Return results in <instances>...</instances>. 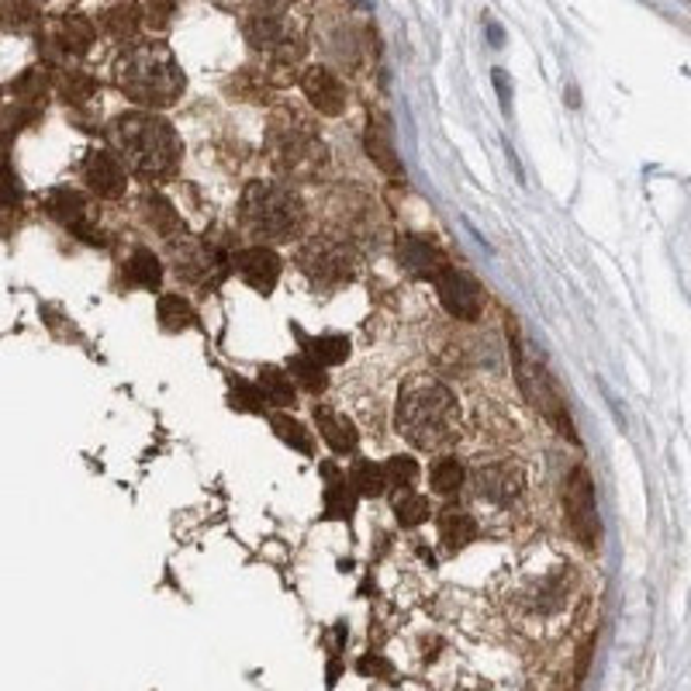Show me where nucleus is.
<instances>
[{
    "mask_svg": "<svg viewBox=\"0 0 691 691\" xmlns=\"http://www.w3.org/2000/svg\"><path fill=\"white\" fill-rule=\"evenodd\" d=\"M108 139L115 145V156L124 159V166L145 180H163L180 166L183 142L174 124L153 111H132L115 118Z\"/></svg>",
    "mask_w": 691,
    "mask_h": 691,
    "instance_id": "nucleus-1",
    "label": "nucleus"
},
{
    "mask_svg": "<svg viewBox=\"0 0 691 691\" xmlns=\"http://www.w3.org/2000/svg\"><path fill=\"white\" fill-rule=\"evenodd\" d=\"M394 426L415 450H439L456 436L460 408L453 391L429 373H418L397 394Z\"/></svg>",
    "mask_w": 691,
    "mask_h": 691,
    "instance_id": "nucleus-2",
    "label": "nucleus"
},
{
    "mask_svg": "<svg viewBox=\"0 0 691 691\" xmlns=\"http://www.w3.org/2000/svg\"><path fill=\"white\" fill-rule=\"evenodd\" d=\"M118 87L142 108H170L180 100L187 76L163 41H142L118 59Z\"/></svg>",
    "mask_w": 691,
    "mask_h": 691,
    "instance_id": "nucleus-3",
    "label": "nucleus"
},
{
    "mask_svg": "<svg viewBox=\"0 0 691 691\" xmlns=\"http://www.w3.org/2000/svg\"><path fill=\"white\" fill-rule=\"evenodd\" d=\"M239 218L263 242H284L298 236L305 222V204L295 187L284 180H249L242 191Z\"/></svg>",
    "mask_w": 691,
    "mask_h": 691,
    "instance_id": "nucleus-4",
    "label": "nucleus"
},
{
    "mask_svg": "<svg viewBox=\"0 0 691 691\" xmlns=\"http://www.w3.org/2000/svg\"><path fill=\"white\" fill-rule=\"evenodd\" d=\"M509 346H512V360H515V381L522 388V394L529 397V405L547 418V422L563 436L571 439V443H577V432H574V422H571V412H568V402H563L560 388L553 384V377L543 370L539 364L526 360V353H522V336H519V325L515 319H509Z\"/></svg>",
    "mask_w": 691,
    "mask_h": 691,
    "instance_id": "nucleus-5",
    "label": "nucleus"
},
{
    "mask_svg": "<svg viewBox=\"0 0 691 691\" xmlns=\"http://www.w3.org/2000/svg\"><path fill=\"white\" fill-rule=\"evenodd\" d=\"M266 142H270V159H274V166L287 177H308L325 163L322 139L295 115L284 118V121L277 118L274 124H270Z\"/></svg>",
    "mask_w": 691,
    "mask_h": 691,
    "instance_id": "nucleus-6",
    "label": "nucleus"
},
{
    "mask_svg": "<svg viewBox=\"0 0 691 691\" xmlns=\"http://www.w3.org/2000/svg\"><path fill=\"white\" fill-rule=\"evenodd\" d=\"M563 509H568V526L577 536L584 550H595L601 539L598 526V505H595V485L588 467H574L568 477V488H563Z\"/></svg>",
    "mask_w": 691,
    "mask_h": 691,
    "instance_id": "nucleus-7",
    "label": "nucleus"
},
{
    "mask_svg": "<svg viewBox=\"0 0 691 691\" xmlns=\"http://www.w3.org/2000/svg\"><path fill=\"white\" fill-rule=\"evenodd\" d=\"M246 41L260 52H270L277 59H298L301 56V46L295 38V25H290L287 11L281 8H257L253 14L246 17Z\"/></svg>",
    "mask_w": 691,
    "mask_h": 691,
    "instance_id": "nucleus-8",
    "label": "nucleus"
},
{
    "mask_svg": "<svg viewBox=\"0 0 691 691\" xmlns=\"http://www.w3.org/2000/svg\"><path fill=\"white\" fill-rule=\"evenodd\" d=\"M301 266H305V274L315 284H322V287L346 284L353 277V270H356L349 249L343 242H329V239L311 242L305 249V257H301Z\"/></svg>",
    "mask_w": 691,
    "mask_h": 691,
    "instance_id": "nucleus-9",
    "label": "nucleus"
},
{
    "mask_svg": "<svg viewBox=\"0 0 691 691\" xmlns=\"http://www.w3.org/2000/svg\"><path fill=\"white\" fill-rule=\"evenodd\" d=\"M41 207H46L49 218H56L62 228H70V233L80 236L83 242H100V233H94V225H91L87 198L73 191V187H52V191L41 198Z\"/></svg>",
    "mask_w": 691,
    "mask_h": 691,
    "instance_id": "nucleus-10",
    "label": "nucleus"
},
{
    "mask_svg": "<svg viewBox=\"0 0 691 691\" xmlns=\"http://www.w3.org/2000/svg\"><path fill=\"white\" fill-rule=\"evenodd\" d=\"M522 488H526V477H522V470L515 464H509V460L485 464V467H477V474H474V495L480 501H488V505H498V509H505V505H512V501H519Z\"/></svg>",
    "mask_w": 691,
    "mask_h": 691,
    "instance_id": "nucleus-11",
    "label": "nucleus"
},
{
    "mask_svg": "<svg viewBox=\"0 0 691 691\" xmlns=\"http://www.w3.org/2000/svg\"><path fill=\"white\" fill-rule=\"evenodd\" d=\"M233 266L239 270V277L257 290V295H274V287L281 281V257L270 246H246L233 257Z\"/></svg>",
    "mask_w": 691,
    "mask_h": 691,
    "instance_id": "nucleus-12",
    "label": "nucleus"
},
{
    "mask_svg": "<svg viewBox=\"0 0 691 691\" xmlns=\"http://www.w3.org/2000/svg\"><path fill=\"white\" fill-rule=\"evenodd\" d=\"M436 290H439V301H443V308L453 319H460V322L480 319V287L467 274L446 266L443 274L436 277Z\"/></svg>",
    "mask_w": 691,
    "mask_h": 691,
    "instance_id": "nucleus-13",
    "label": "nucleus"
},
{
    "mask_svg": "<svg viewBox=\"0 0 691 691\" xmlns=\"http://www.w3.org/2000/svg\"><path fill=\"white\" fill-rule=\"evenodd\" d=\"M80 177L104 201H118L124 194V166L108 150H91L87 156H83Z\"/></svg>",
    "mask_w": 691,
    "mask_h": 691,
    "instance_id": "nucleus-14",
    "label": "nucleus"
},
{
    "mask_svg": "<svg viewBox=\"0 0 691 691\" xmlns=\"http://www.w3.org/2000/svg\"><path fill=\"white\" fill-rule=\"evenodd\" d=\"M301 91H305L308 104L319 115L336 118V115L346 111V87H343V80L332 73V70H325V67H308L301 73Z\"/></svg>",
    "mask_w": 691,
    "mask_h": 691,
    "instance_id": "nucleus-15",
    "label": "nucleus"
},
{
    "mask_svg": "<svg viewBox=\"0 0 691 691\" xmlns=\"http://www.w3.org/2000/svg\"><path fill=\"white\" fill-rule=\"evenodd\" d=\"M397 257H402L405 270H412L415 277H426V281H436L446 270L443 249L422 236H402V242H397Z\"/></svg>",
    "mask_w": 691,
    "mask_h": 691,
    "instance_id": "nucleus-16",
    "label": "nucleus"
},
{
    "mask_svg": "<svg viewBox=\"0 0 691 691\" xmlns=\"http://www.w3.org/2000/svg\"><path fill=\"white\" fill-rule=\"evenodd\" d=\"M46 46L59 56H83L94 46V25L83 14H62L56 21L52 35H46Z\"/></svg>",
    "mask_w": 691,
    "mask_h": 691,
    "instance_id": "nucleus-17",
    "label": "nucleus"
},
{
    "mask_svg": "<svg viewBox=\"0 0 691 691\" xmlns=\"http://www.w3.org/2000/svg\"><path fill=\"white\" fill-rule=\"evenodd\" d=\"M364 150H367L370 163H373L377 170H381L388 180H394V183H402V180H405V166H402V159H397V153H394V142H391V132H388V124H384V121H373V118H370L367 135H364Z\"/></svg>",
    "mask_w": 691,
    "mask_h": 691,
    "instance_id": "nucleus-18",
    "label": "nucleus"
},
{
    "mask_svg": "<svg viewBox=\"0 0 691 691\" xmlns=\"http://www.w3.org/2000/svg\"><path fill=\"white\" fill-rule=\"evenodd\" d=\"M315 426H319V436L325 439L332 453L346 456V453H356V446H360V432H356V426L339 412L315 408Z\"/></svg>",
    "mask_w": 691,
    "mask_h": 691,
    "instance_id": "nucleus-19",
    "label": "nucleus"
},
{
    "mask_svg": "<svg viewBox=\"0 0 691 691\" xmlns=\"http://www.w3.org/2000/svg\"><path fill=\"white\" fill-rule=\"evenodd\" d=\"M142 215H145V225L150 228H156V233L163 236V239H183L187 236V225H183V218H180V212L174 207V201H166L159 191H145V198H142Z\"/></svg>",
    "mask_w": 691,
    "mask_h": 691,
    "instance_id": "nucleus-20",
    "label": "nucleus"
},
{
    "mask_svg": "<svg viewBox=\"0 0 691 691\" xmlns=\"http://www.w3.org/2000/svg\"><path fill=\"white\" fill-rule=\"evenodd\" d=\"M439 539L446 543V547L456 553V550H464V547H470V543L477 539V522H474V515L470 512H464V509H443L439 512Z\"/></svg>",
    "mask_w": 691,
    "mask_h": 691,
    "instance_id": "nucleus-21",
    "label": "nucleus"
},
{
    "mask_svg": "<svg viewBox=\"0 0 691 691\" xmlns=\"http://www.w3.org/2000/svg\"><path fill=\"white\" fill-rule=\"evenodd\" d=\"M124 281H129L132 287H139V290H159L163 263H159V257L153 253V249H135V253L129 257V263H124Z\"/></svg>",
    "mask_w": 691,
    "mask_h": 691,
    "instance_id": "nucleus-22",
    "label": "nucleus"
},
{
    "mask_svg": "<svg viewBox=\"0 0 691 691\" xmlns=\"http://www.w3.org/2000/svg\"><path fill=\"white\" fill-rule=\"evenodd\" d=\"M156 319L166 332H187V329L198 325L194 308L183 295H163L159 305H156Z\"/></svg>",
    "mask_w": 691,
    "mask_h": 691,
    "instance_id": "nucleus-23",
    "label": "nucleus"
},
{
    "mask_svg": "<svg viewBox=\"0 0 691 691\" xmlns=\"http://www.w3.org/2000/svg\"><path fill=\"white\" fill-rule=\"evenodd\" d=\"M329 485H325V512L329 519H353L356 512V491L349 485V477H339L332 467H325Z\"/></svg>",
    "mask_w": 691,
    "mask_h": 691,
    "instance_id": "nucleus-24",
    "label": "nucleus"
},
{
    "mask_svg": "<svg viewBox=\"0 0 691 691\" xmlns=\"http://www.w3.org/2000/svg\"><path fill=\"white\" fill-rule=\"evenodd\" d=\"M257 384L266 397V405H274V408H287V405H295V381H290V373L277 370V367H263L257 373Z\"/></svg>",
    "mask_w": 691,
    "mask_h": 691,
    "instance_id": "nucleus-25",
    "label": "nucleus"
},
{
    "mask_svg": "<svg viewBox=\"0 0 691 691\" xmlns=\"http://www.w3.org/2000/svg\"><path fill=\"white\" fill-rule=\"evenodd\" d=\"M464 480H467V470H464V464H460L456 456H439L436 464L429 467V488L436 495H443V498L456 495L460 488H464Z\"/></svg>",
    "mask_w": 691,
    "mask_h": 691,
    "instance_id": "nucleus-26",
    "label": "nucleus"
},
{
    "mask_svg": "<svg viewBox=\"0 0 691 691\" xmlns=\"http://www.w3.org/2000/svg\"><path fill=\"white\" fill-rule=\"evenodd\" d=\"M349 485H353L356 495H364V498H381L388 491L384 464H373V460H356L353 470H349Z\"/></svg>",
    "mask_w": 691,
    "mask_h": 691,
    "instance_id": "nucleus-27",
    "label": "nucleus"
},
{
    "mask_svg": "<svg viewBox=\"0 0 691 691\" xmlns=\"http://www.w3.org/2000/svg\"><path fill=\"white\" fill-rule=\"evenodd\" d=\"M270 426H274L281 443H287L290 450H298L305 456H315V436H311V429H305L298 418H290V415H270Z\"/></svg>",
    "mask_w": 691,
    "mask_h": 691,
    "instance_id": "nucleus-28",
    "label": "nucleus"
},
{
    "mask_svg": "<svg viewBox=\"0 0 691 691\" xmlns=\"http://www.w3.org/2000/svg\"><path fill=\"white\" fill-rule=\"evenodd\" d=\"M287 373H290V381H298V384H301L305 391H311V394L325 391V384H329L325 367H322L311 353H305V349L295 356V360L287 364Z\"/></svg>",
    "mask_w": 691,
    "mask_h": 691,
    "instance_id": "nucleus-29",
    "label": "nucleus"
},
{
    "mask_svg": "<svg viewBox=\"0 0 691 691\" xmlns=\"http://www.w3.org/2000/svg\"><path fill=\"white\" fill-rule=\"evenodd\" d=\"M429 515H432V505H429L426 495H418V491L394 495V519L402 522L405 529L422 526V522H429Z\"/></svg>",
    "mask_w": 691,
    "mask_h": 691,
    "instance_id": "nucleus-30",
    "label": "nucleus"
},
{
    "mask_svg": "<svg viewBox=\"0 0 691 691\" xmlns=\"http://www.w3.org/2000/svg\"><path fill=\"white\" fill-rule=\"evenodd\" d=\"M8 91H11V100L35 108V104H38L41 97H46V91H49V73H46V67H35V70H28V73H21Z\"/></svg>",
    "mask_w": 691,
    "mask_h": 691,
    "instance_id": "nucleus-31",
    "label": "nucleus"
},
{
    "mask_svg": "<svg viewBox=\"0 0 691 691\" xmlns=\"http://www.w3.org/2000/svg\"><path fill=\"white\" fill-rule=\"evenodd\" d=\"M305 353H311L322 367H339L349 360V339L346 336H315V339H301Z\"/></svg>",
    "mask_w": 691,
    "mask_h": 691,
    "instance_id": "nucleus-32",
    "label": "nucleus"
},
{
    "mask_svg": "<svg viewBox=\"0 0 691 691\" xmlns=\"http://www.w3.org/2000/svg\"><path fill=\"white\" fill-rule=\"evenodd\" d=\"M100 28L111 38H132L139 32V11L132 4H115L100 14Z\"/></svg>",
    "mask_w": 691,
    "mask_h": 691,
    "instance_id": "nucleus-33",
    "label": "nucleus"
},
{
    "mask_svg": "<svg viewBox=\"0 0 691 691\" xmlns=\"http://www.w3.org/2000/svg\"><path fill=\"white\" fill-rule=\"evenodd\" d=\"M59 97L67 100V104H87L91 97H94V91H97V83H94V76H87V73H80V70H67L59 76Z\"/></svg>",
    "mask_w": 691,
    "mask_h": 691,
    "instance_id": "nucleus-34",
    "label": "nucleus"
},
{
    "mask_svg": "<svg viewBox=\"0 0 691 691\" xmlns=\"http://www.w3.org/2000/svg\"><path fill=\"white\" fill-rule=\"evenodd\" d=\"M38 21V4L35 0H4L0 4V25L11 32H25Z\"/></svg>",
    "mask_w": 691,
    "mask_h": 691,
    "instance_id": "nucleus-35",
    "label": "nucleus"
},
{
    "mask_svg": "<svg viewBox=\"0 0 691 691\" xmlns=\"http://www.w3.org/2000/svg\"><path fill=\"white\" fill-rule=\"evenodd\" d=\"M384 474H388V485H391V488L412 491V488H415V480H418V464H415V456L397 453V456H391L388 464H384Z\"/></svg>",
    "mask_w": 691,
    "mask_h": 691,
    "instance_id": "nucleus-36",
    "label": "nucleus"
},
{
    "mask_svg": "<svg viewBox=\"0 0 691 691\" xmlns=\"http://www.w3.org/2000/svg\"><path fill=\"white\" fill-rule=\"evenodd\" d=\"M233 408L239 412H253V415H263L266 412V397L260 391V384H249V381H233Z\"/></svg>",
    "mask_w": 691,
    "mask_h": 691,
    "instance_id": "nucleus-37",
    "label": "nucleus"
},
{
    "mask_svg": "<svg viewBox=\"0 0 691 691\" xmlns=\"http://www.w3.org/2000/svg\"><path fill=\"white\" fill-rule=\"evenodd\" d=\"M21 183H17V174L11 170L8 163H0V207H17L21 204Z\"/></svg>",
    "mask_w": 691,
    "mask_h": 691,
    "instance_id": "nucleus-38",
    "label": "nucleus"
},
{
    "mask_svg": "<svg viewBox=\"0 0 691 691\" xmlns=\"http://www.w3.org/2000/svg\"><path fill=\"white\" fill-rule=\"evenodd\" d=\"M170 21H174V0H150L145 4V25L153 32H166Z\"/></svg>",
    "mask_w": 691,
    "mask_h": 691,
    "instance_id": "nucleus-39",
    "label": "nucleus"
},
{
    "mask_svg": "<svg viewBox=\"0 0 691 691\" xmlns=\"http://www.w3.org/2000/svg\"><path fill=\"white\" fill-rule=\"evenodd\" d=\"M495 83H498V94H501V104H505V108H509V80H505V73H501V70H495Z\"/></svg>",
    "mask_w": 691,
    "mask_h": 691,
    "instance_id": "nucleus-40",
    "label": "nucleus"
},
{
    "mask_svg": "<svg viewBox=\"0 0 691 691\" xmlns=\"http://www.w3.org/2000/svg\"><path fill=\"white\" fill-rule=\"evenodd\" d=\"M488 32H491V38H495V46H501V28H498V25H488Z\"/></svg>",
    "mask_w": 691,
    "mask_h": 691,
    "instance_id": "nucleus-41",
    "label": "nucleus"
}]
</instances>
